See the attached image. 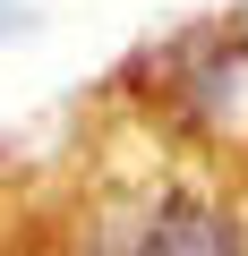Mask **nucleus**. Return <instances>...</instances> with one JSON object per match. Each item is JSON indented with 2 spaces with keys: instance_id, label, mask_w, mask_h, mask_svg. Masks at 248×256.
<instances>
[{
  "instance_id": "1",
  "label": "nucleus",
  "mask_w": 248,
  "mask_h": 256,
  "mask_svg": "<svg viewBox=\"0 0 248 256\" xmlns=\"http://www.w3.org/2000/svg\"><path fill=\"white\" fill-rule=\"evenodd\" d=\"M103 256H239V230H231L222 214L188 205V196H163V205H146L137 222H120V230L103 239Z\"/></svg>"
}]
</instances>
